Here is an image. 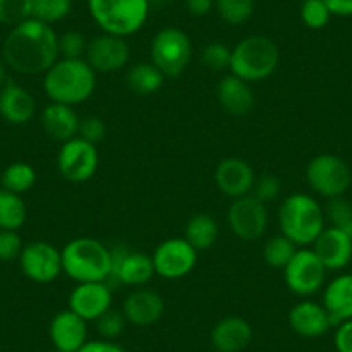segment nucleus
<instances>
[{
  "instance_id": "nucleus-30",
  "label": "nucleus",
  "mask_w": 352,
  "mask_h": 352,
  "mask_svg": "<svg viewBox=\"0 0 352 352\" xmlns=\"http://www.w3.org/2000/svg\"><path fill=\"white\" fill-rule=\"evenodd\" d=\"M2 188L9 192H14V194H26V192L32 190L36 184V171L32 164L28 162H12L2 173Z\"/></svg>"
},
{
  "instance_id": "nucleus-44",
  "label": "nucleus",
  "mask_w": 352,
  "mask_h": 352,
  "mask_svg": "<svg viewBox=\"0 0 352 352\" xmlns=\"http://www.w3.org/2000/svg\"><path fill=\"white\" fill-rule=\"evenodd\" d=\"M76 352H126L120 344L106 338H97V340H88L80 351Z\"/></svg>"
},
{
  "instance_id": "nucleus-35",
  "label": "nucleus",
  "mask_w": 352,
  "mask_h": 352,
  "mask_svg": "<svg viewBox=\"0 0 352 352\" xmlns=\"http://www.w3.org/2000/svg\"><path fill=\"white\" fill-rule=\"evenodd\" d=\"M201 60L206 69L221 73L230 69V60H232V49L223 42H211L204 47L201 54Z\"/></svg>"
},
{
  "instance_id": "nucleus-6",
  "label": "nucleus",
  "mask_w": 352,
  "mask_h": 352,
  "mask_svg": "<svg viewBox=\"0 0 352 352\" xmlns=\"http://www.w3.org/2000/svg\"><path fill=\"white\" fill-rule=\"evenodd\" d=\"M87 8L104 33L126 38L145 26L151 0H87Z\"/></svg>"
},
{
  "instance_id": "nucleus-27",
  "label": "nucleus",
  "mask_w": 352,
  "mask_h": 352,
  "mask_svg": "<svg viewBox=\"0 0 352 352\" xmlns=\"http://www.w3.org/2000/svg\"><path fill=\"white\" fill-rule=\"evenodd\" d=\"M184 239L194 247L197 252L209 250L219 239L218 221L208 212H197L185 225Z\"/></svg>"
},
{
  "instance_id": "nucleus-3",
  "label": "nucleus",
  "mask_w": 352,
  "mask_h": 352,
  "mask_svg": "<svg viewBox=\"0 0 352 352\" xmlns=\"http://www.w3.org/2000/svg\"><path fill=\"white\" fill-rule=\"evenodd\" d=\"M63 273L76 283L109 282L113 272V254L100 240L78 236L60 249Z\"/></svg>"
},
{
  "instance_id": "nucleus-25",
  "label": "nucleus",
  "mask_w": 352,
  "mask_h": 352,
  "mask_svg": "<svg viewBox=\"0 0 352 352\" xmlns=\"http://www.w3.org/2000/svg\"><path fill=\"white\" fill-rule=\"evenodd\" d=\"M321 304L330 314L333 327L352 320V273H340L327 282Z\"/></svg>"
},
{
  "instance_id": "nucleus-4",
  "label": "nucleus",
  "mask_w": 352,
  "mask_h": 352,
  "mask_svg": "<svg viewBox=\"0 0 352 352\" xmlns=\"http://www.w3.org/2000/svg\"><path fill=\"white\" fill-rule=\"evenodd\" d=\"M280 233L297 247H311L327 226V214L309 194H290L278 209Z\"/></svg>"
},
{
  "instance_id": "nucleus-10",
  "label": "nucleus",
  "mask_w": 352,
  "mask_h": 352,
  "mask_svg": "<svg viewBox=\"0 0 352 352\" xmlns=\"http://www.w3.org/2000/svg\"><path fill=\"white\" fill-rule=\"evenodd\" d=\"M226 223L236 239L243 242H254L268 232V208L252 194L233 199L226 211Z\"/></svg>"
},
{
  "instance_id": "nucleus-49",
  "label": "nucleus",
  "mask_w": 352,
  "mask_h": 352,
  "mask_svg": "<svg viewBox=\"0 0 352 352\" xmlns=\"http://www.w3.org/2000/svg\"><path fill=\"white\" fill-rule=\"evenodd\" d=\"M212 352H216V351H212Z\"/></svg>"
},
{
  "instance_id": "nucleus-32",
  "label": "nucleus",
  "mask_w": 352,
  "mask_h": 352,
  "mask_svg": "<svg viewBox=\"0 0 352 352\" xmlns=\"http://www.w3.org/2000/svg\"><path fill=\"white\" fill-rule=\"evenodd\" d=\"M73 0H32V18L56 25L71 14Z\"/></svg>"
},
{
  "instance_id": "nucleus-1",
  "label": "nucleus",
  "mask_w": 352,
  "mask_h": 352,
  "mask_svg": "<svg viewBox=\"0 0 352 352\" xmlns=\"http://www.w3.org/2000/svg\"><path fill=\"white\" fill-rule=\"evenodd\" d=\"M2 57L8 67L19 74H45L59 59V35L47 23L30 18L8 33Z\"/></svg>"
},
{
  "instance_id": "nucleus-40",
  "label": "nucleus",
  "mask_w": 352,
  "mask_h": 352,
  "mask_svg": "<svg viewBox=\"0 0 352 352\" xmlns=\"http://www.w3.org/2000/svg\"><path fill=\"white\" fill-rule=\"evenodd\" d=\"M87 47L88 40L85 38L83 33L69 30L59 35V57L64 59H85Z\"/></svg>"
},
{
  "instance_id": "nucleus-41",
  "label": "nucleus",
  "mask_w": 352,
  "mask_h": 352,
  "mask_svg": "<svg viewBox=\"0 0 352 352\" xmlns=\"http://www.w3.org/2000/svg\"><path fill=\"white\" fill-rule=\"evenodd\" d=\"M23 243L21 236L18 232L12 230H0V261L9 263V261L19 259L23 252Z\"/></svg>"
},
{
  "instance_id": "nucleus-46",
  "label": "nucleus",
  "mask_w": 352,
  "mask_h": 352,
  "mask_svg": "<svg viewBox=\"0 0 352 352\" xmlns=\"http://www.w3.org/2000/svg\"><path fill=\"white\" fill-rule=\"evenodd\" d=\"M188 12L194 16H208L214 9V0H185Z\"/></svg>"
},
{
  "instance_id": "nucleus-43",
  "label": "nucleus",
  "mask_w": 352,
  "mask_h": 352,
  "mask_svg": "<svg viewBox=\"0 0 352 352\" xmlns=\"http://www.w3.org/2000/svg\"><path fill=\"white\" fill-rule=\"evenodd\" d=\"M333 344L337 352H352V320L337 324Z\"/></svg>"
},
{
  "instance_id": "nucleus-16",
  "label": "nucleus",
  "mask_w": 352,
  "mask_h": 352,
  "mask_svg": "<svg viewBox=\"0 0 352 352\" xmlns=\"http://www.w3.org/2000/svg\"><path fill=\"white\" fill-rule=\"evenodd\" d=\"M67 300V307L85 321H97L113 307V287L107 282L76 283Z\"/></svg>"
},
{
  "instance_id": "nucleus-5",
  "label": "nucleus",
  "mask_w": 352,
  "mask_h": 352,
  "mask_svg": "<svg viewBox=\"0 0 352 352\" xmlns=\"http://www.w3.org/2000/svg\"><path fill=\"white\" fill-rule=\"evenodd\" d=\"M280 64L278 45L270 36L249 35L232 49L230 73L247 83L268 80Z\"/></svg>"
},
{
  "instance_id": "nucleus-39",
  "label": "nucleus",
  "mask_w": 352,
  "mask_h": 352,
  "mask_svg": "<svg viewBox=\"0 0 352 352\" xmlns=\"http://www.w3.org/2000/svg\"><path fill=\"white\" fill-rule=\"evenodd\" d=\"M250 194L259 199L261 202H264V204H270V202L276 201L282 194V180L276 175H270V173L256 176Z\"/></svg>"
},
{
  "instance_id": "nucleus-34",
  "label": "nucleus",
  "mask_w": 352,
  "mask_h": 352,
  "mask_svg": "<svg viewBox=\"0 0 352 352\" xmlns=\"http://www.w3.org/2000/svg\"><path fill=\"white\" fill-rule=\"evenodd\" d=\"M300 19L311 30H323L330 23L331 12L324 0H302Z\"/></svg>"
},
{
  "instance_id": "nucleus-42",
  "label": "nucleus",
  "mask_w": 352,
  "mask_h": 352,
  "mask_svg": "<svg viewBox=\"0 0 352 352\" xmlns=\"http://www.w3.org/2000/svg\"><path fill=\"white\" fill-rule=\"evenodd\" d=\"M106 133H107V126L106 123H104L102 118L87 116L80 121V131H78V137L90 142V144L97 145L99 142H102L104 137H106Z\"/></svg>"
},
{
  "instance_id": "nucleus-23",
  "label": "nucleus",
  "mask_w": 352,
  "mask_h": 352,
  "mask_svg": "<svg viewBox=\"0 0 352 352\" xmlns=\"http://www.w3.org/2000/svg\"><path fill=\"white\" fill-rule=\"evenodd\" d=\"M216 99L221 109L230 116H245L256 104L250 83L232 73L219 80L216 87Z\"/></svg>"
},
{
  "instance_id": "nucleus-14",
  "label": "nucleus",
  "mask_w": 352,
  "mask_h": 352,
  "mask_svg": "<svg viewBox=\"0 0 352 352\" xmlns=\"http://www.w3.org/2000/svg\"><path fill=\"white\" fill-rule=\"evenodd\" d=\"M113 254V272H111L109 285L121 283L126 287H145L155 276L152 256L140 252V250H130L128 247H114L111 249Z\"/></svg>"
},
{
  "instance_id": "nucleus-13",
  "label": "nucleus",
  "mask_w": 352,
  "mask_h": 352,
  "mask_svg": "<svg viewBox=\"0 0 352 352\" xmlns=\"http://www.w3.org/2000/svg\"><path fill=\"white\" fill-rule=\"evenodd\" d=\"M18 261L23 275L35 283L56 282L63 275L60 249L45 240L26 243Z\"/></svg>"
},
{
  "instance_id": "nucleus-45",
  "label": "nucleus",
  "mask_w": 352,
  "mask_h": 352,
  "mask_svg": "<svg viewBox=\"0 0 352 352\" xmlns=\"http://www.w3.org/2000/svg\"><path fill=\"white\" fill-rule=\"evenodd\" d=\"M324 4L330 9L331 16H338V18L352 16V0H324Z\"/></svg>"
},
{
  "instance_id": "nucleus-37",
  "label": "nucleus",
  "mask_w": 352,
  "mask_h": 352,
  "mask_svg": "<svg viewBox=\"0 0 352 352\" xmlns=\"http://www.w3.org/2000/svg\"><path fill=\"white\" fill-rule=\"evenodd\" d=\"M327 221H330V226L342 230V232L347 233L352 239V204L349 201H345L344 197L331 199L330 204H328L327 211Z\"/></svg>"
},
{
  "instance_id": "nucleus-47",
  "label": "nucleus",
  "mask_w": 352,
  "mask_h": 352,
  "mask_svg": "<svg viewBox=\"0 0 352 352\" xmlns=\"http://www.w3.org/2000/svg\"><path fill=\"white\" fill-rule=\"evenodd\" d=\"M8 83V64H6L4 60H0V88L6 87Z\"/></svg>"
},
{
  "instance_id": "nucleus-7",
  "label": "nucleus",
  "mask_w": 352,
  "mask_h": 352,
  "mask_svg": "<svg viewBox=\"0 0 352 352\" xmlns=\"http://www.w3.org/2000/svg\"><path fill=\"white\" fill-rule=\"evenodd\" d=\"M194 54L187 32L176 26L159 30L151 42V63L166 78H178L188 67Z\"/></svg>"
},
{
  "instance_id": "nucleus-26",
  "label": "nucleus",
  "mask_w": 352,
  "mask_h": 352,
  "mask_svg": "<svg viewBox=\"0 0 352 352\" xmlns=\"http://www.w3.org/2000/svg\"><path fill=\"white\" fill-rule=\"evenodd\" d=\"M40 121H42L43 131L52 140L64 144V142L78 137L81 120L74 107L66 106V104L50 102L49 106L43 107Z\"/></svg>"
},
{
  "instance_id": "nucleus-12",
  "label": "nucleus",
  "mask_w": 352,
  "mask_h": 352,
  "mask_svg": "<svg viewBox=\"0 0 352 352\" xmlns=\"http://www.w3.org/2000/svg\"><path fill=\"white\" fill-rule=\"evenodd\" d=\"M199 252L184 239L173 236L162 240L152 252L155 275L164 280H182L194 272Z\"/></svg>"
},
{
  "instance_id": "nucleus-28",
  "label": "nucleus",
  "mask_w": 352,
  "mask_h": 352,
  "mask_svg": "<svg viewBox=\"0 0 352 352\" xmlns=\"http://www.w3.org/2000/svg\"><path fill=\"white\" fill-rule=\"evenodd\" d=\"M166 76L148 60V63H137L128 69L126 73V87L135 96L147 97L154 96L164 85Z\"/></svg>"
},
{
  "instance_id": "nucleus-24",
  "label": "nucleus",
  "mask_w": 352,
  "mask_h": 352,
  "mask_svg": "<svg viewBox=\"0 0 352 352\" xmlns=\"http://www.w3.org/2000/svg\"><path fill=\"white\" fill-rule=\"evenodd\" d=\"M254 337L249 321L240 316H226L219 320L211 330L212 351L242 352L250 345Z\"/></svg>"
},
{
  "instance_id": "nucleus-48",
  "label": "nucleus",
  "mask_w": 352,
  "mask_h": 352,
  "mask_svg": "<svg viewBox=\"0 0 352 352\" xmlns=\"http://www.w3.org/2000/svg\"><path fill=\"white\" fill-rule=\"evenodd\" d=\"M50 352H59V351H56V349H54V351H50Z\"/></svg>"
},
{
  "instance_id": "nucleus-36",
  "label": "nucleus",
  "mask_w": 352,
  "mask_h": 352,
  "mask_svg": "<svg viewBox=\"0 0 352 352\" xmlns=\"http://www.w3.org/2000/svg\"><path fill=\"white\" fill-rule=\"evenodd\" d=\"M32 18V0H0V25L18 26Z\"/></svg>"
},
{
  "instance_id": "nucleus-2",
  "label": "nucleus",
  "mask_w": 352,
  "mask_h": 352,
  "mask_svg": "<svg viewBox=\"0 0 352 352\" xmlns=\"http://www.w3.org/2000/svg\"><path fill=\"white\" fill-rule=\"evenodd\" d=\"M43 92L50 102L76 107L97 88V73L85 59H59L43 74Z\"/></svg>"
},
{
  "instance_id": "nucleus-20",
  "label": "nucleus",
  "mask_w": 352,
  "mask_h": 352,
  "mask_svg": "<svg viewBox=\"0 0 352 352\" xmlns=\"http://www.w3.org/2000/svg\"><path fill=\"white\" fill-rule=\"evenodd\" d=\"M123 314L135 327H151L164 314V299L155 290L138 287L126 296L123 302Z\"/></svg>"
},
{
  "instance_id": "nucleus-19",
  "label": "nucleus",
  "mask_w": 352,
  "mask_h": 352,
  "mask_svg": "<svg viewBox=\"0 0 352 352\" xmlns=\"http://www.w3.org/2000/svg\"><path fill=\"white\" fill-rule=\"evenodd\" d=\"M311 249L316 252L328 272H342L352 261V239L342 230L327 225Z\"/></svg>"
},
{
  "instance_id": "nucleus-18",
  "label": "nucleus",
  "mask_w": 352,
  "mask_h": 352,
  "mask_svg": "<svg viewBox=\"0 0 352 352\" xmlns=\"http://www.w3.org/2000/svg\"><path fill=\"white\" fill-rule=\"evenodd\" d=\"M88 321L67 307L54 314L49 324V337L59 352H76L88 342Z\"/></svg>"
},
{
  "instance_id": "nucleus-21",
  "label": "nucleus",
  "mask_w": 352,
  "mask_h": 352,
  "mask_svg": "<svg viewBox=\"0 0 352 352\" xmlns=\"http://www.w3.org/2000/svg\"><path fill=\"white\" fill-rule=\"evenodd\" d=\"M289 324L299 337L304 338H318L333 327L323 304L311 299H302L290 309Z\"/></svg>"
},
{
  "instance_id": "nucleus-33",
  "label": "nucleus",
  "mask_w": 352,
  "mask_h": 352,
  "mask_svg": "<svg viewBox=\"0 0 352 352\" xmlns=\"http://www.w3.org/2000/svg\"><path fill=\"white\" fill-rule=\"evenodd\" d=\"M254 0H214V9L219 18L232 26H240L249 21L254 14Z\"/></svg>"
},
{
  "instance_id": "nucleus-11",
  "label": "nucleus",
  "mask_w": 352,
  "mask_h": 352,
  "mask_svg": "<svg viewBox=\"0 0 352 352\" xmlns=\"http://www.w3.org/2000/svg\"><path fill=\"white\" fill-rule=\"evenodd\" d=\"M99 151L97 145L74 137L60 144L57 154V169L64 180L71 184H85L92 180L99 169Z\"/></svg>"
},
{
  "instance_id": "nucleus-8",
  "label": "nucleus",
  "mask_w": 352,
  "mask_h": 352,
  "mask_svg": "<svg viewBox=\"0 0 352 352\" xmlns=\"http://www.w3.org/2000/svg\"><path fill=\"white\" fill-rule=\"evenodd\" d=\"M306 180L314 194L321 195L328 201L344 197L352 185L351 166L340 155H314L307 162Z\"/></svg>"
},
{
  "instance_id": "nucleus-15",
  "label": "nucleus",
  "mask_w": 352,
  "mask_h": 352,
  "mask_svg": "<svg viewBox=\"0 0 352 352\" xmlns=\"http://www.w3.org/2000/svg\"><path fill=\"white\" fill-rule=\"evenodd\" d=\"M85 60L96 73H118L130 63V45L123 36L102 33L88 42Z\"/></svg>"
},
{
  "instance_id": "nucleus-31",
  "label": "nucleus",
  "mask_w": 352,
  "mask_h": 352,
  "mask_svg": "<svg viewBox=\"0 0 352 352\" xmlns=\"http://www.w3.org/2000/svg\"><path fill=\"white\" fill-rule=\"evenodd\" d=\"M299 247L292 242V240L287 239L285 235H275L264 243L263 247V259L264 263L268 264L270 268L273 270H282L285 268L287 264L290 263V259L294 257V254L297 252Z\"/></svg>"
},
{
  "instance_id": "nucleus-17",
  "label": "nucleus",
  "mask_w": 352,
  "mask_h": 352,
  "mask_svg": "<svg viewBox=\"0 0 352 352\" xmlns=\"http://www.w3.org/2000/svg\"><path fill=\"white\" fill-rule=\"evenodd\" d=\"M256 173L242 157H225L214 169V184L223 195L233 199L243 197L252 192Z\"/></svg>"
},
{
  "instance_id": "nucleus-38",
  "label": "nucleus",
  "mask_w": 352,
  "mask_h": 352,
  "mask_svg": "<svg viewBox=\"0 0 352 352\" xmlns=\"http://www.w3.org/2000/svg\"><path fill=\"white\" fill-rule=\"evenodd\" d=\"M126 323L128 321L126 318H124L123 311L113 309V307L96 321L97 331H99L100 338H106V340H116V338L124 331Z\"/></svg>"
},
{
  "instance_id": "nucleus-9",
  "label": "nucleus",
  "mask_w": 352,
  "mask_h": 352,
  "mask_svg": "<svg viewBox=\"0 0 352 352\" xmlns=\"http://www.w3.org/2000/svg\"><path fill=\"white\" fill-rule=\"evenodd\" d=\"M328 270L311 247H299L290 263L283 268L287 289L302 299H309L327 285Z\"/></svg>"
},
{
  "instance_id": "nucleus-22",
  "label": "nucleus",
  "mask_w": 352,
  "mask_h": 352,
  "mask_svg": "<svg viewBox=\"0 0 352 352\" xmlns=\"http://www.w3.org/2000/svg\"><path fill=\"white\" fill-rule=\"evenodd\" d=\"M36 113V100L28 88L9 81L0 88V116L8 123L21 126L30 123Z\"/></svg>"
},
{
  "instance_id": "nucleus-29",
  "label": "nucleus",
  "mask_w": 352,
  "mask_h": 352,
  "mask_svg": "<svg viewBox=\"0 0 352 352\" xmlns=\"http://www.w3.org/2000/svg\"><path fill=\"white\" fill-rule=\"evenodd\" d=\"M28 218L23 195L0 188V230H12L18 232Z\"/></svg>"
}]
</instances>
